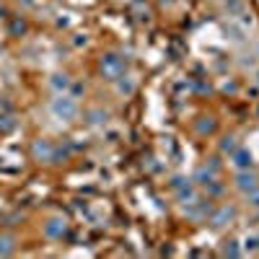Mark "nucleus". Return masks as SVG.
Returning <instances> with one entry per match:
<instances>
[{"mask_svg":"<svg viewBox=\"0 0 259 259\" xmlns=\"http://www.w3.org/2000/svg\"><path fill=\"white\" fill-rule=\"evenodd\" d=\"M50 112H52L57 119H62V122H73V119L78 117L75 96H70V94H57V96L52 99V104H50Z\"/></svg>","mask_w":259,"mask_h":259,"instance_id":"1","label":"nucleus"},{"mask_svg":"<svg viewBox=\"0 0 259 259\" xmlns=\"http://www.w3.org/2000/svg\"><path fill=\"white\" fill-rule=\"evenodd\" d=\"M212 210H215V205H212L210 197H207V200H200V197H197L194 202L184 205V215H187V218H192V221H207Z\"/></svg>","mask_w":259,"mask_h":259,"instance_id":"2","label":"nucleus"},{"mask_svg":"<svg viewBox=\"0 0 259 259\" xmlns=\"http://www.w3.org/2000/svg\"><path fill=\"white\" fill-rule=\"evenodd\" d=\"M124 65H127V62H124L119 55L109 52V55H104V57H101V73L109 78V80H114L117 75L124 73Z\"/></svg>","mask_w":259,"mask_h":259,"instance_id":"3","label":"nucleus"},{"mask_svg":"<svg viewBox=\"0 0 259 259\" xmlns=\"http://www.w3.org/2000/svg\"><path fill=\"white\" fill-rule=\"evenodd\" d=\"M233 187L239 189L241 194H246V192H251V189H256V187H259V174H256L254 168H244V171H236Z\"/></svg>","mask_w":259,"mask_h":259,"instance_id":"4","label":"nucleus"},{"mask_svg":"<svg viewBox=\"0 0 259 259\" xmlns=\"http://www.w3.org/2000/svg\"><path fill=\"white\" fill-rule=\"evenodd\" d=\"M233 218H236V207H233V205H221V207H215V210L210 212V223H212L215 228L228 226Z\"/></svg>","mask_w":259,"mask_h":259,"instance_id":"5","label":"nucleus"},{"mask_svg":"<svg viewBox=\"0 0 259 259\" xmlns=\"http://www.w3.org/2000/svg\"><path fill=\"white\" fill-rule=\"evenodd\" d=\"M236 171H244V168H254V158H251V153H249V150L246 148H236L233 150V153H231V161H228Z\"/></svg>","mask_w":259,"mask_h":259,"instance_id":"6","label":"nucleus"},{"mask_svg":"<svg viewBox=\"0 0 259 259\" xmlns=\"http://www.w3.org/2000/svg\"><path fill=\"white\" fill-rule=\"evenodd\" d=\"M31 153L36 161H45V163H52V153H55V145L50 140H36L34 148H31Z\"/></svg>","mask_w":259,"mask_h":259,"instance_id":"7","label":"nucleus"},{"mask_svg":"<svg viewBox=\"0 0 259 259\" xmlns=\"http://www.w3.org/2000/svg\"><path fill=\"white\" fill-rule=\"evenodd\" d=\"M70 85H73V78H70L68 73H55V75H50V89H52L55 94H68Z\"/></svg>","mask_w":259,"mask_h":259,"instance_id":"8","label":"nucleus"},{"mask_svg":"<svg viewBox=\"0 0 259 259\" xmlns=\"http://www.w3.org/2000/svg\"><path fill=\"white\" fill-rule=\"evenodd\" d=\"M223 31H226V36H228L231 41H236V45H241V41L246 39V29H244L236 18H231V21H228V24L223 26Z\"/></svg>","mask_w":259,"mask_h":259,"instance_id":"9","label":"nucleus"},{"mask_svg":"<svg viewBox=\"0 0 259 259\" xmlns=\"http://www.w3.org/2000/svg\"><path fill=\"white\" fill-rule=\"evenodd\" d=\"M65 231H68V226H65L62 218H50L45 223V236H47V239H62Z\"/></svg>","mask_w":259,"mask_h":259,"instance_id":"10","label":"nucleus"},{"mask_svg":"<svg viewBox=\"0 0 259 259\" xmlns=\"http://www.w3.org/2000/svg\"><path fill=\"white\" fill-rule=\"evenodd\" d=\"M177 200H179L182 205H189V202L197 200V189H194V184H192V182H187L182 189H177Z\"/></svg>","mask_w":259,"mask_h":259,"instance_id":"11","label":"nucleus"},{"mask_svg":"<svg viewBox=\"0 0 259 259\" xmlns=\"http://www.w3.org/2000/svg\"><path fill=\"white\" fill-rule=\"evenodd\" d=\"M223 11L231 18H239L246 11V3H244V0H223Z\"/></svg>","mask_w":259,"mask_h":259,"instance_id":"12","label":"nucleus"},{"mask_svg":"<svg viewBox=\"0 0 259 259\" xmlns=\"http://www.w3.org/2000/svg\"><path fill=\"white\" fill-rule=\"evenodd\" d=\"M114 83H117V91H119L122 96H130V94L135 91V80L130 78V75H124V73H122V75H117V78H114Z\"/></svg>","mask_w":259,"mask_h":259,"instance_id":"13","label":"nucleus"},{"mask_svg":"<svg viewBox=\"0 0 259 259\" xmlns=\"http://www.w3.org/2000/svg\"><path fill=\"white\" fill-rule=\"evenodd\" d=\"M212 179H215V174H212L210 168H205V166L197 168V171H194V177H192V182L197 184V187H205V184H210Z\"/></svg>","mask_w":259,"mask_h":259,"instance_id":"14","label":"nucleus"},{"mask_svg":"<svg viewBox=\"0 0 259 259\" xmlns=\"http://www.w3.org/2000/svg\"><path fill=\"white\" fill-rule=\"evenodd\" d=\"M13 251H16V239L8 236V233H3V236H0V256H8Z\"/></svg>","mask_w":259,"mask_h":259,"instance_id":"15","label":"nucleus"},{"mask_svg":"<svg viewBox=\"0 0 259 259\" xmlns=\"http://www.w3.org/2000/svg\"><path fill=\"white\" fill-rule=\"evenodd\" d=\"M218 148H221V153H228V156H231L233 150L239 148V140H236V135H226V138L221 140V145H218Z\"/></svg>","mask_w":259,"mask_h":259,"instance_id":"16","label":"nucleus"},{"mask_svg":"<svg viewBox=\"0 0 259 259\" xmlns=\"http://www.w3.org/2000/svg\"><path fill=\"white\" fill-rule=\"evenodd\" d=\"M85 119H89L91 124H106V119H109V114H106L104 109H91L89 114H85Z\"/></svg>","mask_w":259,"mask_h":259,"instance_id":"17","label":"nucleus"},{"mask_svg":"<svg viewBox=\"0 0 259 259\" xmlns=\"http://www.w3.org/2000/svg\"><path fill=\"white\" fill-rule=\"evenodd\" d=\"M205 192H207V197H221V194H223V184L218 179H212L210 184H205Z\"/></svg>","mask_w":259,"mask_h":259,"instance_id":"18","label":"nucleus"},{"mask_svg":"<svg viewBox=\"0 0 259 259\" xmlns=\"http://www.w3.org/2000/svg\"><path fill=\"white\" fill-rule=\"evenodd\" d=\"M244 249H239V241H226L223 246V256H241Z\"/></svg>","mask_w":259,"mask_h":259,"instance_id":"19","label":"nucleus"},{"mask_svg":"<svg viewBox=\"0 0 259 259\" xmlns=\"http://www.w3.org/2000/svg\"><path fill=\"white\" fill-rule=\"evenodd\" d=\"M239 65H241V70H251L254 65H256V55H244L239 60Z\"/></svg>","mask_w":259,"mask_h":259,"instance_id":"20","label":"nucleus"},{"mask_svg":"<svg viewBox=\"0 0 259 259\" xmlns=\"http://www.w3.org/2000/svg\"><path fill=\"white\" fill-rule=\"evenodd\" d=\"M205 168H210V171H212V174H215V177H218V174H221V158H215V156H212V158H207V163H205Z\"/></svg>","mask_w":259,"mask_h":259,"instance_id":"21","label":"nucleus"},{"mask_svg":"<svg viewBox=\"0 0 259 259\" xmlns=\"http://www.w3.org/2000/svg\"><path fill=\"white\" fill-rule=\"evenodd\" d=\"M24 31H26V21L16 18L13 24H11V34H24Z\"/></svg>","mask_w":259,"mask_h":259,"instance_id":"22","label":"nucleus"},{"mask_svg":"<svg viewBox=\"0 0 259 259\" xmlns=\"http://www.w3.org/2000/svg\"><path fill=\"white\" fill-rule=\"evenodd\" d=\"M246 202H249L251 207H259V187L251 189V192H246Z\"/></svg>","mask_w":259,"mask_h":259,"instance_id":"23","label":"nucleus"},{"mask_svg":"<svg viewBox=\"0 0 259 259\" xmlns=\"http://www.w3.org/2000/svg\"><path fill=\"white\" fill-rule=\"evenodd\" d=\"M207 122H200L197 124V133H212V130H215V122L210 119V117H205Z\"/></svg>","mask_w":259,"mask_h":259,"instance_id":"24","label":"nucleus"},{"mask_svg":"<svg viewBox=\"0 0 259 259\" xmlns=\"http://www.w3.org/2000/svg\"><path fill=\"white\" fill-rule=\"evenodd\" d=\"M16 3H24V6H31V3H34V0H16Z\"/></svg>","mask_w":259,"mask_h":259,"instance_id":"25","label":"nucleus"},{"mask_svg":"<svg viewBox=\"0 0 259 259\" xmlns=\"http://www.w3.org/2000/svg\"><path fill=\"white\" fill-rule=\"evenodd\" d=\"M256 251H259V233H256Z\"/></svg>","mask_w":259,"mask_h":259,"instance_id":"26","label":"nucleus"},{"mask_svg":"<svg viewBox=\"0 0 259 259\" xmlns=\"http://www.w3.org/2000/svg\"><path fill=\"white\" fill-rule=\"evenodd\" d=\"M254 80H256V85H259V70H256V78H254Z\"/></svg>","mask_w":259,"mask_h":259,"instance_id":"27","label":"nucleus"},{"mask_svg":"<svg viewBox=\"0 0 259 259\" xmlns=\"http://www.w3.org/2000/svg\"><path fill=\"white\" fill-rule=\"evenodd\" d=\"M254 55H256V57H259V45H256V52H254Z\"/></svg>","mask_w":259,"mask_h":259,"instance_id":"28","label":"nucleus"}]
</instances>
